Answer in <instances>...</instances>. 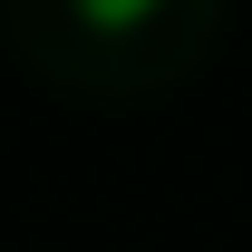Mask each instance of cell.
<instances>
[{
	"label": "cell",
	"instance_id": "cell-1",
	"mask_svg": "<svg viewBox=\"0 0 252 252\" xmlns=\"http://www.w3.org/2000/svg\"><path fill=\"white\" fill-rule=\"evenodd\" d=\"M68 10H78L88 30H146V20H156L165 0H68Z\"/></svg>",
	"mask_w": 252,
	"mask_h": 252
}]
</instances>
